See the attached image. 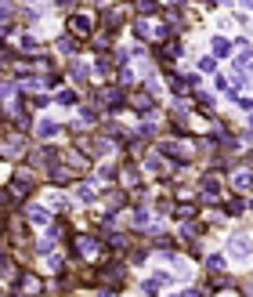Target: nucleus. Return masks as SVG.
Masks as SVG:
<instances>
[{"mask_svg":"<svg viewBox=\"0 0 253 297\" xmlns=\"http://www.w3.org/2000/svg\"><path fill=\"white\" fill-rule=\"evenodd\" d=\"M206 268H210L213 275H217V272H224V257H221V254H210V257H206Z\"/></svg>","mask_w":253,"mask_h":297,"instance_id":"nucleus-13","label":"nucleus"},{"mask_svg":"<svg viewBox=\"0 0 253 297\" xmlns=\"http://www.w3.org/2000/svg\"><path fill=\"white\" fill-rule=\"evenodd\" d=\"M203 4H206V7H213V4H217V0H203Z\"/></svg>","mask_w":253,"mask_h":297,"instance_id":"nucleus-16","label":"nucleus"},{"mask_svg":"<svg viewBox=\"0 0 253 297\" xmlns=\"http://www.w3.org/2000/svg\"><path fill=\"white\" fill-rule=\"evenodd\" d=\"M105 203H109V210H119L127 203V196H123V189H109L105 192Z\"/></svg>","mask_w":253,"mask_h":297,"instance_id":"nucleus-7","label":"nucleus"},{"mask_svg":"<svg viewBox=\"0 0 253 297\" xmlns=\"http://www.w3.org/2000/svg\"><path fill=\"white\" fill-rule=\"evenodd\" d=\"M94 33V18L91 15H69V36H76V40H83V36Z\"/></svg>","mask_w":253,"mask_h":297,"instance_id":"nucleus-1","label":"nucleus"},{"mask_svg":"<svg viewBox=\"0 0 253 297\" xmlns=\"http://www.w3.org/2000/svg\"><path fill=\"white\" fill-rule=\"evenodd\" d=\"M58 131H62V127L54 124V120H40V124H36V138H40V142H51V138H58Z\"/></svg>","mask_w":253,"mask_h":297,"instance_id":"nucleus-4","label":"nucleus"},{"mask_svg":"<svg viewBox=\"0 0 253 297\" xmlns=\"http://www.w3.org/2000/svg\"><path fill=\"white\" fill-rule=\"evenodd\" d=\"M250 127H253V120H250Z\"/></svg>","mask_w":253,"mask_h":297,"instance_id":"nucleus-17","label":"nucleus"},{"mask_svg":"<svg viewBox=\"0 0 253 297\" xmlns=\"http://www.w3.org/2000/svg\"><path fill=\"white\" fill-rule=\"evenodd\" d=\"M145 257H148V250L134 247V250H130V254H127V261H130V265H145Z\"/></svg>","mask_w":253,"mask_h":297,"instance_id":"nucleus-14","label":"nucleus"},{"mask_svg":"<svg viewBox=\"0 0 253 297\" xmlns=\"http://www.w3.org/2000/svg\"><path fill=\"white\" fill-rule=\"evenodd\" d=\"M76 196H80V203H94L98 199V189H94V185H87V181H80L76 185Z\"/></svg>","mask_w":253,"mask_h":297,"instance_id":"nucleus-5","label":"nucleus"},{"mask_svg":"<svg viewBox=\"0 0 253 297\" xmlns=\"http://www.w3.org/2000/svg\"><path fill=\"white\" fill-rule=\"evenodd\" d=\"M159 152L170 156V160H188L192 148H188V145H181V142H163V145H159Z\"/></svg>","mask_w":253,"mask_h":297,"instance_id":"nucleus-3","label":"nucleus"},{"mask_svg":"<svg viewBox=\"0 0 253 297\" xmlns=\"http://www.w3.org/2000/svg\"><path fill=\"white\" fill-rule=\"evenodd\" d=\"M58 51H62V54H76V51H80V40H76V36H62V40H58Z\"/></svg>","mask_w":253,"mask_h":297,"instance_id":"nucleus-10","label":"nucleus"},{"mask_svg":"<svg viewBox=\"0 0 253 297\" xmlns=\"http://www.w3.org/2000/svg\"><path fill=\"white\" fill-rule=\"evenodd\" d=\"M69 80L83 83V80H87V66H83V62H72V66H69Z\"/></svg>","mask_w":253,"mask_h":297,"instance_id":"nucleus-11","label":"nucleus"},{"mask_svg":"<svg viewBox=\"0 0 253 297\" xmlns=\"http://www.w3.org/2000/svg\"><path fill=\"white\" fill-rule=\"evenodd\" d=\"M29 221H33V225H51V210H44V207H29Z\"/></svg>","mask_w":253,"mask_h":297,"instance_id":"nucleus-9","label":"nucleus"},{"mask_svg":"<svg viewBox=\"0 0 253 297\" xmlns=\"http://www.w3.org/2000/svg\"><path fill=\"white\" fill-rule=\"evenodd\" d=\"M54 101H58V105H80V95H76V91H62Z\"/></svg>","mask_w":253,"mask_h":297,"instance_id":"nucleus-12","label":"nucleus"},{"mask_svg":"<svg viewBox=\"0 0 253 297\" xmlns=\"http://www.w3.org/2000/svg\"><path fill=\"white\" fill-rule=\"evenodd\" d=\"M228 247H231V254H235V257H250V250H246V247H250V239H246V236H231V243H228Z\"/></svg>","mask_w":253,"mask_h":297,"instance_id":"nucleus-6","label":"nucleus"},{"mask_svg":"<svg viewBox=\"0 0 253 297\" xmlns=\"http://www.w3.org/2000/svg\"><path fill=\"white\" fill-rule=\"evenodd\" d=\"M210 48H213V54H217V58H228V54H231V44L224 40V36H213Z\"/></svg>","mask_w":253,"mask_h":297,"instance_id":"nucleus-8","label":"nucleus"},{"mask_svg":"<svg viewBox=\"0 0 253 297\" xmlns=\"http://www.w3.org/2000/svg\"><path fill=\"white\" fill-rule=\"evenodd\" d=\"M94 250H101L94 236H72V257H94Z\"/></svg>","mask_w":253,"mask_h":297,"instance_id":"nucleus-2","label":"nucleus"},{"mask_svg":"<svg viewBox=\"0 0 253 297\" xmlns=\"http://www.w3.org/2000/svg\"><path fill=\"white\" fill-rule=\"evenodd\" d=\"M98 178H101V181H112V178H116V167H112V163H101V167H98Z\"/></svg>","mask_w":253,"mask_h":297,"instance_id":"nucleus-15","label":"nucleus"}]
</instances>
